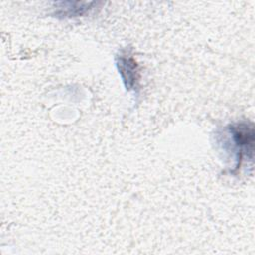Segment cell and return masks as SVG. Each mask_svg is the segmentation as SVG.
I'll return each instance as SVG.
<instances>
[{"instance_id": "7a4b0ae2", "label": "cell", "mask_w": 255, "mask_h": 255, "mask_svg": "<svg viewBox=\"0 0 255 255\" xmlns=\"http://www.w3.org/2000/svg\"><path fill=\"white\" fill-rule=\"evenodd\" d=\"M118 67L127 89L135 90L138 82V70L135 61L128 55H121L118 58Z\"/></svg>"}, {"instance_id": "6da1fadb", "label": "cell", "mask_w": 255, "mask_h": 255, "mask_svg": "<svg viewBox=\"0 0 255 255\" xmlns=\"http://www.w3.org/2000/svg\"><path fill=\"white\" fill-rule=\"evenodd\" d=\"M230 132L233 136L234 142L239 147V158L241 159L242 153L246 156L249 155L252 158L253 153V142H254V130L253 127L248 124H237L229 128Z\"/></svg>"}, {"instance_id": "3957f363", "label": "cell", "mask_w": 255, "mask_h": 255, "mask_svg": "<svg viewBox=\"0 0 255 255\" xmlns=\"http://www.w3.org/2000/svg\"><path fill=\"white\" fill-rule=\"evenodd\" d=\"M63 4L65 8L64 11H59L57 12V15H61L63 17H76L80 15H84L88 10L91 9V5L94 3H80V2H67V3H61Z\"/></svg>"}]
</instances>
